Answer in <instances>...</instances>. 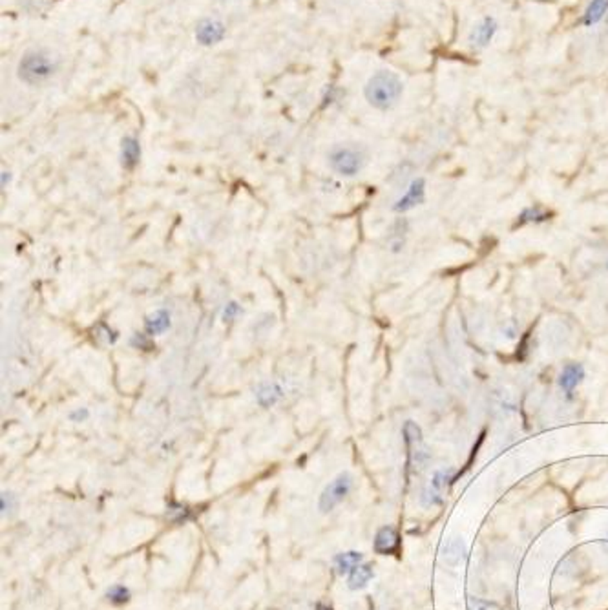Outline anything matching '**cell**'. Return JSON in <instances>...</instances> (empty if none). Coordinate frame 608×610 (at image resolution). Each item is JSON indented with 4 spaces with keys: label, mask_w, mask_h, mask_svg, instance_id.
<instances>
[{
    "label": "cell",
    "mask_w": 608,
    "mask_h": 610,
    "mask_svg": "<svg viewBox=\"0 0 608 610\" xmlns=\"http://www.w3.org/2000/svg\"><path fill=\"white\" fill-rule=\"evenodd\" d=\"M404 86L402 81L398 79L393 72H377V74L368 81L363 95L368 99V103L377 110H391L398 103V99L402 95Z\"/></svg>",
    "instance_id": "obj_1"
},
{
    "label": "cell",
    "mask_w": 608,
    "mask_h": 610,
    "mask_svg": "<svg viewBox=\"0 0 608 610\" xmlns=\"http://www.w3.org/2000/svg\"><path fill=\"white\" fill-rule=\"evenodd\" d=\"M55 69H57V65L51 59V55H48L46 51H40V49H33V51L24 53V57L20 59L19 77L26 84L39 86V84L51 79Z\"/></svg>",
    "instance_id": "obj_2"
},
{
    "label": "cell",
    "mask_w": 608,
    "mask_h": 610,
    "mask_svg": "<svg viewBox=\"0 0 608 610\" xmlns=\"http://www.w3.org/2000/svg\"><path fill=\"white\" fill-rule=\"evenodd\" d=\"M363 154L354 147H334L329 154V165L343 177H354L362 170Z\"/></svg>",
    "instance_id": "obj_3"
},
{
    "label": "cell",
    "mask_w": 608,
    "mask_h": 610,
    "mask_svg": "<svg viewBox=\"0 0 608 610\" xmlns=\"http://www.w3.org/2000/svg\"><path fill=\"white\" fill-rule=\"evenodd\" d=\"M351 488H353V477H351V473L347 472L340 473L338 477H334L333 481L329 482L327 486L324 488V492L320 495V502H318L320 510L324 513L331 512L334 506H338L340 502L347 497L349 492H351Z\"/></svg>",
    "instance_id": "obj_4"
},
{
    "label": "cell",
    "mask_w": 608,
    "mask_h": 610,
    "mask_svg": "<svg viewBox=\"0 0 608 610\" xmlns=\"http://www.w3.org/2000/svg\"><path fill=\"white\" fill-rule=\"evenodd\" d=\"M424 201H426V181L422 177H417L407 187L406 194L402 197H398L397 203L393 205V211L407 212L411 211V208L418 207V205H422Z\"/></svg>",
    "instance_id": "obj_5"
},
{
    "label": "cell",
    "mask_w": 608,
    "mask_h": 610,
    "mask_svg": "<svg viewBox=\"0 0 608 610\" xmlns=\"http://www.w3.org/2000/svg\"><path fill=\"white\" fill-rule=\"evenodd\" d=\"M404 438H406L407 448H409V464L422 466L427 459L426 450L422 448V434L420 428L413 420H407L404 424Z\"/></svg>",
    "instance_id": "obj_6"
},
{
    "label": "cell",
    "mask_w": 608,
    "mask_h": 610,
    "mask_svg": "<svg viewBox=\"0 0 608 610\" xmlns=\"http://www.w3.org/2000/svg\"><path fill=\"white\" fill-rule=\"evenodd\" d=\"M452 479V470H438L435 472V475L432 477L427 488L424 490V504H441L442 502V492H444V488H446L447 481Z\"/></svg>",
    "instance_id": "obj_7"
},
{
    "label": "cell",
    "mask_w": 608,
    "mask_h": 610,
    "mask_svg": "<svg viewBox=\"0 0 608 610\" xmlns=\"http://www.w3.org/2000/svg\"><path fill=\"white\" fill-rule=\"evenodd\" d=\"M225 37V26L221 24L220 20L205 19L202 20L196 28V39L203 46H211L220 42Z\"/></svg>",
    "instance_id": "obj_8"
},
{
    "label": "cell",
    "mask_w": 608,
    "mask_h": 610,
    "mask_svg": "<svg viewBox=\"0 0 608 610\" xmlns=\"http://www.w3.org/2000/svg\"><path fill=\"white\" fill-rule=\"evenodd\" d=\"M495 33H497V22H495V19H491V17H486V19H482L481 22H479V24H477L475 28L471 30V33H470V44L473 46V48H477V49L486 48V46H488L491 42V39L495 37Z\"/></svg>",
    "instance_id": "obj_9"
},
{
    "label": "cell",
    "mask_w": 608,
    "mask_h": 610,
    "mask_svg": "<svg viewBox=\"0 0 608 610\" xmlns=\"http://www.w3.org/2000/svg\"><path fill=\"white\" fill-rule=\"evenodd\" d=\"M584 379V368L581 364H566L563 368L559 374V386L566 391V393H572L575 388H577Z\"/></svg>",
    "instance_id": "obj_10"
},
{
    "label": "cell",
    "mask_w": 608,
    "mask_h": 610,
    "mask_svg": "<svg viewBox=\"0 0 608 610\" xmlns=\"http://www.w3.org/2000/svg\"><path fill=\"white\" fill-rule=\"evenodd\" d=\"M398 548V534L393 527H384L375 537V552L388 556Z\"/></svg>",
    "instance_id": "obj_11"
},
{
    "label": "cell",
    "mask_w": 608,
    "mask_h": 610,
    "mask_svg": "<svg viewBox=\"0 0 608 610\" xmlns=\"http://www.w3.org/2000/svg\"><path fill=\"white\" fill-rule=\"evenodd\" d=\"M170 313L167 309H157L145 320V331L148 336L161 335L170 327Z\"/></svg>",
    "instance_id": "obj_12"
},
{
    "label": "cell",
    "mask_w": 608,
    "mask_h": 610,
    "mask_svg": "<svg viewBox=\"0 0 608 610\" xmlns=\"http://www.w3.org/2000/svg\"><path fill=\"white\" fill-rule=\"evenodd\" d=\"M441 557L442 561L446 563L450 566H455L466 557V546L461 539H450L446 545L442 546V552H441Z\"/></svg>",
    "instance_id": "obj_13"
},
{
    "label": "cell",
    "mask_w": 608,
    "mask_h": 610,
    "mask_svg": "<svg viewBox=\"0 0 608 610\" xmlns=\"http://www.w3.org/2000/svg\"><path fill=\"white\" fill-rule=\"evenodd\" d=\"M362 561L363 556L360 552H343L334 557V568H336V574L343 576V574H351L356 566L362 565Z\"/></svg>",
    "instance_id": "obj_14"
},
{
    "label": "cell",
    "mask_w": 608,
    "mask_h": 610,
    "mask_svg": "<svg viewBox=\"0 0 608 610\" xmlns=\"http://www.w3.org/2000/svg\"><path fill=\"white\" fill-rule=\"evenodd\" d=\"M141 158V147H139L138 139L124 138L121 143V159H123V167L132 170L139 163Z\"/></svg>",
    "instance_id": "obj_15"
},
{
    "label": "cell",
    "mask_w": 608,
    "mask_h": 610,
    "mask_svg": "<svg viewBox=\"0 0 608 610\" xmlns=\"http://www.w3.org/2000/svg\"><path fill=\"white\" fill-rule=\"evenodd\" d=\"M608 13V0H592L584 11L583 24L584 26H595L607 17Z\"/></svg>",
    "instance_id": "obj_16"
},
{
    "label": "cell",
    "mask_w": 608,
    "mask_h": 610,
    "mask_svg": "<svg viewBox=\"0 0 608 610\" xmlns=\"http://www.w3.org/2000/svg\"><path fill=\"white\" fill-rule=\"evenodd\" d=\"M281 395H284L281 388L274 382H265V384H261L260 388L256 389V399L263 408H269V406L278 402L281 399Z\"/></svg>",
    "instance_id": "obj_17"
},
{
    "label": "cell",
    "mask_w": 608,
    "mask_h": 610,
    "mask_svg": "<svg viewBox=\"0 0 608 610\" xmlns=\"http://www.w3.org/2000/svg\"><path fill=\"white\" fill-rule=\"evenodd\" d=\"M373 577V566L371 565H360L356 566L351 574H349V579H347V585L351 591H359V588H363V586L368 585L369 581Z\"/></svg>",
    "instance_id": "obj_18"
},
{
    "label": "cell",
    "mask_w": 608,
    "mask_h": 610,
    "mask_svg": "<svg viewBox=\"0 0 608 610\" xmlns=\"http://www.w3.org/2000/svg\"><path fill=\"white\" fill-rule=\"evenodd\" d=\"M550 216H552V214H550V212L546 211V208L539 207V205H535V207L526 208V211L523 212V214H520L517 225H525V223L546 222V220H550Z\"/></svg>",
    "instance_id": "obj_19"
},
{
    "label": "cell",
    "mask_w": 608,
    "mask_h": 610,
    "mask_svg": "<svg viewBox=\"0 0 608 610\" xmlns=\"http://www.w3.org/2000/svg\"><path fill=\"white\" fill-rule=\"evenodd\" d=\"M106 597H108V601H112L113 605H123L130 600V591L124 585H113L106 592Z\"/></svg>",
    "instance_id": "obj_20"
},
{
    "label": "cell",
    "mask_w": 608,
    "mask_h": 610,
    "mask_svg": "<svg viewBox=\"0 0 608 610\" xmlns=\"http://www.w3.org/2000/svg\"><path fill=\"white\" fill-rule=\"evenodd\" d=\"M0 501H2V517H6V516L10 517L11 513L15 512L17 499L13 493L2 492V497H0Z\"/></svg>",
    "instance_id": "obj_21"
},
{
    "label": "cell",
    "mask_w": 608,
    "mask_h": 610,
    "mask_svg": "<svg viewBox=\"0 0 608 610\" xmlns=\"http://www.w3.org/2000/svg\"><path fill=\"white\" fill-rule=\"evenodd\" d=\"M468 610H499V605L493 601L479 600V597H470L468 600Z\"/></svg>",
    "instance_id": "obj_22"
},
{
    "label": "cell",
    "mask_w": 608,
    "mask_h": 610,
    "mask_svg": "<svg viewBox=\"0 0 608 610\" xmlns=\"http://www.w3.org/2000/svg\"><path fill=\"white\" fill-rule=\"evenodd\" d=\"M238 313H240V305L236 304V302L227 304L225 311H223V320H234Z\"/></svg>",
    "instance_id": "obj_23"
},
{
    "label": "cell",
    "mask_w": 608,
    "mask_h": 610,
    "mask_svg": "<svg viewBox=\"0 0 608 610\" xmlns=\"http://www.w3.org/2000/svg\"><path fill=\"white\" fill-rule=\"evenodd\" d=\"M132 344L138 345V347H145V349H150V340H148L145 335H139V333H135V335H133Z\"/></svg>",
    "instance_id": "obj_24"
},
{
    "label": "cell",
    "mask_w": 608,
    "mask_h": 610,
    "mask_svg": "<svg viewBox=\"0 0 608 610\" xmlns=\"http://www.w3.org/2000/svg\"><path fill=\"white\" fill-rule=\"evenodd\" d=\"M69 418L74 420V422H81V420H86L88 418V409H77V411H72L69 413Z\"/></svg>",
    "instance_id": "obj_25"
},
{
    "label": "cell",
    "mask_w": 608,
    "mask_h": 610,
    "mask_svg": "<svg viewBox=\"0 0 608 610\" xmlns=\"http://www.w3.org/2000/svg\"><path fill=\"white\" fill-rule=\"evenodd\" d=\"M10 179H11L10 172H2V187H6V183L10 181Z\"/></svg>",
    "instance_id": "obj_26"
},
{
    "label": "cell",
    "mask_w": 608,
    "mask_h": 610,
    "mask_svg": "<svg viewBox=\"0 0 608 610\" xmlns=\"http://www.w3.org/2000/svg\"><path fill=\"white\" fill-rule=\"evenodd\" d=\"M316 610H333V609L329 605H325V603H318V605H316Z\"/></svg>",
    "instance_id": "obj_27"
},
{
    "label": "cell",
    "mask_w": 608,
    "mask_h": 610,
    "mask_svg": "<svg viewBox=\"0 0 608 610\" xmlns=\"http://www.w3.org/2000/svg\"><path fill=\"white\" fill-rule=\"evenodd\" d=\"M607 271H608V261H607Z\"/></svg>",
    "instance_id": "obj_28"
}]
</instances>
